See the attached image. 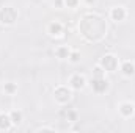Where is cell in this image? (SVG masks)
<instances>
[{"mask_svg":"<svg viewBox=\"0 0 135 133\" xmlns=\"http://www.w3.org/2000/svg\"><path fill=\"white\" fill-rule=\"evenodd\" d=\"M79 32H80V34L86 41H90V42H99L107 34L105 19L102 16H99V14H94V13L83 14L82 19H80V22H79Z\"/></svg>","mask_w":135,"mask_h":133,"instance_id":"obj_1","label":"cell"},{"mask_svg":"<svg viewBox=\"0 0 135 133\" xmlns=\"http://www.w3.org/2000/svg\"><path fill=\"white\" fill-rule=\"evenodd\" d=\"M17 16H19V13L14 6L6 5V6L0 8V24L2 25H13L17 21Z\"/></svg>","mask_w":135,"mask_h":133,"instance_id":"obj_2","label":"cell"},{"mask_svg":"<svg viewBox=\"0 0 135 133\" xmlns=\"http://www.w3.org/2000/svg\"><path fill=\"white\" fill-rule=\"evenodd\" d=\"M99 66L105 70V72H115L118 69V57H115L113 53H107L104 55L99 61Z\"/></svg>","mask_w":135,"mask_h":133,"instance_id":"obj_3","label":"cell"},{"mask_svg":"<svg viewBox=\"0 0 135 133\" xmlns=\"http://www.w3.org/2000/svg\"><path fill=\"white\" fill-rule=\"evenodd\" d=\"M54 97H55V100L58 103L65 105V103H68L69 100L72 99V93H71V89L66 88V86H57L55 91H54Z\"/></svg>","mask_w":135,"mask_h":133,"instance_id":"obj_4","label":"cell"},{"mask_svg":"<svg viewBox=\"0 0 135 133\" xmlns=\"http://www.w3.org/2000/svg\"><path fill=\"white\" fill-rule=\"evenodd\" d=\"M91 88L94 93L98 94H102L108 89V80L105 77H98V78H93L91 80Z\"/></svg>","mask_w":135,"mask_h":133,"instance_id":"obj_5","label":"cell"},{"mask_svg":"<svg viewBox=\"0 0 135 133\" xmlns=\"http://www.w3.org/2000/svg\"><path fill=\"white\" fill-rule=\"evenodd\" d=\"M85 85H86V80H85L83 75H80V74H74V75H71V78H69V86H71V89L80 91V89L85 88Z\"/></svg>","mask_w":135,"mask_h":133,"instance_id":"obj_6","label":"cell"},{"mask_svg":"<svg viewBox=\"0 0 135 133\" xmlns=\"http://www.w3.org/2000/svg\"><path fill=\"white\" fill-rule=\"evenodd\" d=\"M126 16H127V11L123 6H115L110 9V19L115 22H123L126 19Z\"/></svg>","mask_w":135,"mask_h":133,"instance_id":"obj_7","label":"cell"},{"mask_svg":"<svg viewBox=\"0 0 135 133\" xmlns=\"http://www.w3.org/2000/svg\"><path fill=\"white\" fill-rule=\"evenodd\" d=\"M63 30H65V27H63V24L58 22V21L50 22L49 27H47V33L50 34V36H55V38L61 36V34H63Z\"/></svg>","mask_w":135,"mask_h":133,"instance_id":"obj_8","label":"cell"},{"mask_svg":"<svg viewBox=\"0 0 135 133\" xmlns=\"http://www.w3.org/2000/svg\"><path fill=\"white\" fill-rule=\"evenodd\" d=\"M119 113H121V116H124V117H131L132 114L135 113V105L132 102H123V103H119Z\"/></svg>","mask_w":135,"mask_h":133,"instance_id":"obj_9","label":"cell"},{"mask_svg":"<svg viewBox=\"0 0 135 133\" xmlns=\"http://www.w3.org/2000/svg\"><path fill=\"white\" fill-rule=\"evenodd\" d=\"M121 72L126 77H134L135 75V63H132V61H124L121 64Z\"/></svg>","mask_w":135,"mask_h":133,"instance_id":"obj_10","label":"cell"},{"mask_svg":"<svg viewBox=\"0 0 135 133\" xmlns=\"http://www.w3.org/2000/svg\"><path fill=\"white\" fill-rule=\"evenodd\" d=\"M11 127H13V122L9 114L0 113V130H11Z\"/></svg>","mask_w":135,"mask_h":133,"instance_id":"obj_11","label":"cell"},{"mask_svg":"<svg viewBox=\"0 0 135 133\" xmlns=\"http://www.w3.org/2000/svg\"><path fill=\"white\" fill-rule=\"evenodd\" d=\"M69 53H71V50H69L68 45H60V47L55 49V55H57V58H60V60L69 58Z\"/></svg>","mask_w":135,"mask_h":133,"instance_id":"obj_12","label":"cell"},{"mask_svg":"<svg viewBox=\"0 0 135 133\" xmlns=\"http://www.w3.org/2000/svg\"><path fill=\"white\" fill-rule=\"evenodd\" d=\"M9 117H11L13 125H19V124L22 122V113H21V111H17V110L11 111V113H9Z\"/></svg>","mask_w":135,"mask_h":133,"instance_id":"obj_13","label":"cell"},{"mask_svg":"<svg viewBox=\"0 0 135 133\" xmlns=\"http://www.w3.org/2000/svg\"><path fill=\"white\" fill-rule=\"evenodd\" d=\"M3 89H5V93H6V94L13 96V94L17 91V86H16L14 83H5V88H3Z\"/></svg>","mask_w":135,"mask_h":133,"instance_id":"obj_14","label":"cell"},{"mask_svg":"<svg viewBox=\"0 0 135 133\" xmlns=\"http://www.w3.org/2000/svg\"><path fill=\"white\" fill-rule=\"evenodd\" d=\"M69 61H71L72 64H77V63L80 61V52H77V50L71 52V53H69Z\"/></svg>","mask_w":135,"mask_h":133,"instance_id":"obj_15","label":"cell"},{"mask_svg":"<svg viewBox=\"0 0 135 133\" xmlns=\"http://www.w3.org/2000/svg\"><path fill=\"white\" fill-rule=\"evenodd\" d=\"M98 77H105V70L99 64L93 69V78H98Z\"/></svg>","mask_w":135,"mask_h":133,"instance_id":"obj_16","label":"cell"},{"mask_svg":"<svg viewBox=\"0 0 135 133\" xmlns=\"http://www.w3.org/2000/svg\"><path fill=\"white\" fill-rule=\"evenodd\" d=\"M65 2V6L68 8H77V5H79V0H63Z\"/></svg>","mask_w":135,"mask_h":133,"instance_id":"obj_17","label":"cell"},{"mask_svg":"<svg viewBox=\"0 0 135 133\" xmlns=\"http://www.w3.org/2000/svg\"><path fill=\"white\" fill-rule=\"evenodd\" d=\"M68 116H69V119H71V121H75V119H77V113H75V111H69V113H68Z\"/></svg>","mask_w":135,"mask_h":133,"instance_id":"obj_18","label":"cell"},{"mask_svg":"<svg viewBox=\"0 0 135 133\" xmlns=\"http://www.w3.org/2000/svg\"><path fill=\"white\" fill-rule=\"evenodd\" d=\"M38 132H54V129L52 127H39Z\"/></svg>","mask_w":135,"mask_h":133,"instance_id":"obj_19","label":"cell"},{"mask_svg":"<svg viewBox=\"0 0 135 133\" xmlns=\"http://www.w3.org/2000/svg\"><path fill=\"white\" fill-rule=\"evenodd\" d=\"M55 5H57V8H63L65 2H63V0H55Z\"/></svg>","mask_w":135,"mask_h":133,"instance_id":"obj_20","label":"cell"},{"mask_svg":"<svg viewBox=\"0 0 135 133\" xmlns=\"http://www.w3.org/2000/svg\"><path fill=\"white\" fill-rule=\"evenodd\" d=\"M85 3H86V5H94L96 0H85Z\"/></svg>","mask_w":135,"mask_h":133,"instance_id":"obj_21","label":"cell"}]
</instances>
